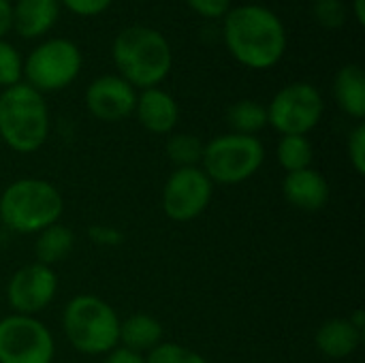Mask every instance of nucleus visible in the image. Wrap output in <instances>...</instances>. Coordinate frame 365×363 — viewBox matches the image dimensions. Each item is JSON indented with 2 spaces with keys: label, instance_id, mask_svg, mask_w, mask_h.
Segmentation results:
<instances>
[{
  "label": "nucleus",
  "instance_id": "nucleus-20",
  "mask_svg": "<svg viewBox=\"0 0 365 363\" xmlns=\"http://www.w3.org/2000/svg\"><path fill=\"white\" fill-rule=\"evenodd\" d=\"M227 124H229L231 133L257 137V133L267 126V109L259 101L242 98L229 107Z\"/></svg>",
  "mask_w": 365,
  "mask_h": 363
},
{
  "label": "nucleus",
  "instance_id": "nucleus-22",
  "mask_svg": "<svg viewBox=\"0 0 365 363\" xmlns=\"http://www.w3.org/2000/svg\"><path fill=\"white\" fill-rule=\"evenodd\" d=\"M203 148L205 143L190 133H171L167 139V156L175 165V169L184 167H199L203 158Z\"/></svg>",
  "mask_w": 365,
  "mask_h": 363
},
{
  "label": "nucleus",
  "instance_id": "nucleus-19",
  "mask_svg": "<svg viewBox=\"0 0 365 363\" xmlns=\"http://www.w3.org/2000/svg\"><path fill=\"white\" fill-rule=\"evenodd\" d=\"M75 248V233L66 225H51L36 233L34 242V257L36 263H43L47 267H53L56 263L64 261Z\"/></svg>",
  "mask_w": 365,
  "mask_h": 363
},
{
  "label": "nucleus",
  "instance_id": "nucleus-9",
  "mask_svg": "<svg viewBox=\"0 0 365 363\" xmlns=\"http://www.w3.org/2000/svg\"><path fill=\"white\" fill-rule=\"evenodd\" d=\"M56 342L36 317L9 315L0 319V363H51Z\"/></svg>",
  "mask_w": 365,
  "mask_h": 363
},
{
  "label": "nucleus",
  "instance_id": "nucleus-14",
  "mask_svg": "<svg viewBox=\"0 0 365 363\" xmlns=\"http://www.w3.org/2000/svg\"><path fill=\"white\" fill-rule=\"evenodd\" d=\"M135 116L148 133L171 135L180 120V107L178 101L158 86L137 92Z\"/></svg>",
  "mask_w": 365,
  "mask_h": 363
},
{
  "label": "nucleus",
  "instance_id": "nucleus-21",
  "mask_svg": "<svg viewBox=\"0 0 365 363\" xmlns=\"http://www.w3.org/2000/svg\"><path fill=\"white\" fill-rule=\"evenodd\" d=\"M276 156H278L280 167L287 173L302 171V169L312 167L314 145L308 139V135H282L276 148Z\"/></svg>",
  "mask_w": 365,
  "mask_h": 363
},
{
  "label": "nucleus",
  "instance_id": "nucleus-2",
  "mask_svg": "<svg viewBox=\"0 0 365 363\" xmlns=\"http://www.w3.org/2000/svg\"><path fill=\"white\" fill-rule=\"evenodd\" d=\"M111 58L118 75L135 90L158 88L173 66V51L167 36L143 24L126 26L115 34Z\"/></svg>",
  "mask_w": 365,
  "mask_h": 363
},
{
  "label": "nucleus",
  "instance_id": "nucleus-28",
  "mask_svg": "<svg viewBox=\"0 0 365 363\" xmlns=\"http://www.w3.org/2000/svg\"><path fill=\"white\" fill-rule=\"evenodd\" d=\"M184 2L192 13H197L203 19H222L233 6V0H184Z\"/></svg>",
  "mask_w": 365,
  "mask_h": 363
},
{
  "label": "nucleus",
  "instance_id": "nucleus-24",
  "mask_svg": "<svg viewBox=\"0 0 365 363\" xmlns=\"http://www.w3.org/2000/svg\"><path fill=\"white\" fill-rule=\"evenodd\" d=\"M148 363H207L203 355H199L197 351L184 347V344H175V342H160L154 351H150L145 355Z\"/></svg>",
  "mask_w": 365,
  "mask_h": 363
},
{
  "label": "nucleus",
  "instance_id": "nucleus-26",
  "mask_svg": "<svg viewBox=\"0 0 365 363\" xmlns=\"http://www.w3.org/2000/svg\"><path fill=\"white\" fill-rule=\"evenodd\" d=\"M346 154H349V163L355 169L357 175L365 173V124L357 122V126L351 131L349 141H346Z\"/></svg>",
  "mask_w": 365,
  "mask_h": 363
},
{
  "label": "nucleus",
  "instance_id": "nucleus-4",
  "mask_svg": "<svg viewBox=\"0 0 365 363\" xmlns=\"http://www.w3.org/2000/svg\"><path fill=\"white\" fill-rule=\"evenodd\" d=\"M49 137L45 96L26 81L0 92V139L17 154H32Z\"/></svg>",
  "mask_w": 365,
  "mask_h": 363
},
{
  "label": "nucleus",
  "instance_id": "nucleus-27",
  "mask_svg": "<svg viewBox=\"0 0 365 363\" xmlns=\"http://www.w3.org/2000/svg\"><path fill=\"white\" fill-rule=\"evenodd\" d=\"M88 237L94 246L98 248H118L122 246L124 242V233L113 227V225H103V223H96L88 229Z\"/></svg>",
  "mask_w": 365,
  "mask_h": 363
},
{
  "label": "nucleus",
  "instance_id": "nucleus-7",
  "mask_svg": "<svg viewBox=\"0 0 365 363\" xmlns=\"http://www.w3.org/2000/svg\"><path fill=\"white\" fill-rule=\"evenodd\" d=\"M83 56L75 41L53 36L41 41L24 60V79L36 92H58L68 88L81 73Z\"/></svg>",
  "mask_w": 365,
  "mask_h": 363
},
{
  "label": "nucleus",
  "instance_id": "nucleus-30",
  "mask_svg": "<svg viewBox=\"0 0 365 363\" xmlns=\"http://www.w3.org/2000/svg\"><path fill=\"white\" fill-rule=\"evenodd\" d=\"M103 363H148L145 362V355H139L135 351H128L124 347H115L111 353L105 355V362Z\"/></svg>",
  "mask_w": 365,
  "mask_h": 363
},
{
  "label": "nucleus",
  "instance_id": "nucleus-15",
  "mask_svg": "<svg viewBox=\"0 0 365 363\" xmlns=\"http://www.w3.org/2000/svg\"><path fill=\"white\" fill-rule=\"evenodd\" d=\"M58 0H15L13 2V30L21 39L45 36L60 17Z\"/></svg>",
  "mask_w": 365,
  "mask_h": 363
},
{
  "label": "nucleus",
  "instance_id": "nucleus-1",
  "mask_svg": "<svg viewBox=\"0 0 365 363\" xmlns=\"http://www.w3.org/2000/svg\"><path fill=\"white\" fill-rule=\"evenodd\" d=\"M222 21V41L229 53L250 71H269L287 53L284 21L265 4L231 6Z\"/></svg>",
  "mask_w": 365,
  "mask_h": 363
},
{
  "label": "nucleus",
  "instance_id": "nucleus-29",
  "mask_svg": "<svg viewBox=\"0 0 365 363\" xmlns=\"http://www.w3.org/2000/svg\"><path fill=\"white\" fill-rule=\"evenodd\" d=\"M60 6H64L66 11H71L77 17H96L103 15L113 0H58Z\"/></svg>",
  "mask_w": 365,
  "mask_h": 363
},
{
  "label": "nucleus",
  "instance_id": "nucleus-34",
  "mask_svg": "<svg viewBox=\"0 0 365 363\" xmlns=\"http://www.w3.org/2000/svg\"><path fill=\"white\" fill-rule=\"evenodd\" d=\"M310 2H312V0H310Z\"/></svg>",
  "mask_w": 365,
  "mask_h": 363
},
{
  "label": "nucleus",
  "instance_id": "nucleus-31",
  "mask_svg": "<svg viewBox=\"0 0 365 363\" xmlns=\"http://www.w3.org/2000/svg\"><path fill=\"white\" fill-rule=\"evenodd\" d=\"M13 30V2L0 0V39H4Z\"/></svg>",
  "mask_w": 365,
  "mask_h": 363
},
{
  "label": "nucleus",
  "instance_id": "nucleus-33",
  "mask_svg": "<svg viewBox=\"0 0 365 363\" xmlns=\"http://www.w3.org/2000/svg\"><path fill=\"white\" fill-rule=\"evenodd\" d=\"M349 321H351V325H353V327H357L359 332H364L365 319H364V312H361V310H355V312L349 317Z\"/></svg>",
  "mask_w": 365,
  "mask_h": 363
},
{
  "label": "nucleus",
  "instance_id": "nucleus-17",
  "mask_svg": "<svg viewBox=\"0 0 365 363\" xmlns=\"http://www.w3.org/2000/svg\"><path fill=\"white\" fill-rule=\"evenodd\" d=\"M334 98L353 120L365 118V73L359 64H344L334 77Z\"/></svg>",
  "mask_w": 365,
  "mask_h": 363
},
{
  "label": "nucleus",
  "instance_id": "nucleus-3",
  "mask_svg": "<svg viewBox=\"0 0 365 363\" xmlns=\"http://www.w3.org/2000/svg\"><path fill=\"white\" fill-rule=\"evenodd\" d=\"M64 199L56 184L41 178L11 182L0 195V225L15 233L36 235L60 223Z\"/></svg>",
  "mask_w": 365,
  "mask_h": 363
},
{
  "label": "nucleus",
  "instance_id": "nucleus-23",
  "mask_svg": "<svg viewBox=\"0 0 365 363\" xmlns=\"http://www.w3.org/2000/svg\"><path fill=\"white\" fill-rule=\"evenodd\" d=\"M24 81V58L15 45L0 39V88H11Z\"/></svg>",
  "mask_w": 365,
  "mask_h": 363
},
{
  "label": "nucleus",
  "instance_id": "nucleus-8",
  "mask_svg": "<svg viewBox=\"0 0 365 363\" xmlns=\"http://www.w3.org/2000/svg\"><path fill=\"white\" fill-rule=\"evenodd\" d=\"M267 126L280 135H308L314 131L325 113V101L317 86L308 81H293L280 88L269 101Z\"/></svg>",
  "mask_w": 365,
  "mask_h": 363
},
{
  "label": "nucleus",
  "instance_id": "nucleus-12",
  "mask_svg": "<svg viewBox=\"0 0 365 363\" xmlns=\"http://www.w3.org/2000/svg\"><path fill=\"white\" fill-rule=\"evenodd\" d=\"M86 107L101 122H122L135 113L137 90L118 73L101 75L86 88Z\"/></svg>",
  "mask_w": 365,
  "mask_h": 363
},
{
  "label": "nucleus",
  "instance_id": "nucleus-13",
  "mask_svg": "<svg viewBox=\"0 0 365 363\" xmlns=\"http://www.w3.org/2000/svg\"><path fill=\"white\" fill-rule=\"evenodd\" d=\"M282 195L287 203L293 205L295 210L314 214V212H321L329 203L331 188L321 171L308 167L302 171L287 173L282 182Z\"/></svg>",
  "mask_w": 365,
  "mask_h": 363
},
{
  "label": "nucleus",
  "instance_id": "nucleus-5",
  "mask_svg": "<svg viewBox=\"0 0 365 363\" xmlns=\"http://www.w3.org/2000/svg\"><path fill=\"white\" fill-rule=\"evenodd\" d=\"M62 332L81 355H107L120 344V317L96 295H75L62 310Z\"/></svg>",
  "mask_w": 365,
  "mask_h": 363
},
{
  "label": "nucleus",
  "instance_id": "nucleus-16",
  "mask_svg": "<svg viewBox=\"0 0 365 363\" xmlns=\"http://www.w3.org/2000/svg\"><path fill=\"white\" fill-rule=\"evenodd\" d=\"M364 340V332L351 325L349 319H329L325 321L314 336V344L321 355L329 359L351 357Z\"/></svg>",
  "mask_w": 365,
  "mask_h": 363
},
{
  "label": "nucleus",
  "instance_id": "nucleus-25",
  "mask_svg": "<svg viewBox=\"0 0 365 363\" xmlns=\"http://www.w3.org/2000/svg\"><path fill=\"white\" fill-rule=\"evenodd\" d=\"M314 19L327 30H340L346 24L349 9L342 0H312Z\"/></svg>",
  "mask_w": 365,
  "mask_h": 363
},
{
  "label": "nucleus",
  "instance_id": "nucleus-10",
  "mask_svg": "<svg viewBox=\"0 0 365 363\" xmlns=\"http://www.w3.org/2000/svg\"><path fill=\"white\" fill-rule=\"evenodd\" d=\"M212 195L214 184L201 167L175 169L163 188V212L173 223H190L207 210Z\"/></svg>",
  "mask_w": 365,
  "mask_h": 363
},
{
  "label": "nucleus",
  "instance_id": "nucleus-6",
  "mask_svg": "<svg viewBox=\"0 0 365 363\" xmlns=\"http://www.w3.org/2000/svg\"><path fill=\"white\" fill-rule=\"evenodd\" d=\"M265 163V148L259 137L225 133L203 148L201 169L212 184H242L250 180Z\"/></svg>",
  "mask_w": 365,
  "mask_h": 363
},
{
  "label": "nucleus",
  "instance_id": "nucleus-18",
  "mask_svg": "<svg viewBox=\"0 0 365 363\" xmlns=\"http://www.w3.org/2000/svg\"><path fill=\"white\" fill-rule=\"evenodd\" d=\"M163 325L158 319L145 312H135L120 321V344L139 355H148L163 342Z\"/></svg>",
  "mask_w": 365,
  "mask_h": 363
},
{
  "label": "nucleus",
  "instance_id": "nucleus-11",
  "mask_svg": "<svg viewBox=\"0 0 365 363\" xmlns=\"http://www.w3.org/2000/svg\"><path fill=\"white\" fill-rule=\"evenodd\" d=\"M56 293L58 276L53 267L36 261L19 267L6 282V300L13 315L36 317L53 302Z\"/></svg>",
  "mask_w": 365,
  "mask_h": 363
},
{
  "label": "nucleus",
  "instance_id": "nucleus-32",
  "mask_svg": "<svg viewBox=\"0 0 365 363\" xmlns=\"http://www.w3.org/2000/svg\"><path fill=\"white\" fill-rule=\"evenodd\" d=\"M351 11H353V15H355L357 24H359V26H364L365 24V0H353V2H351Z\"/></svg>",
  "mask_w": 365,
  "mask_h": 363
}]
</instances>
